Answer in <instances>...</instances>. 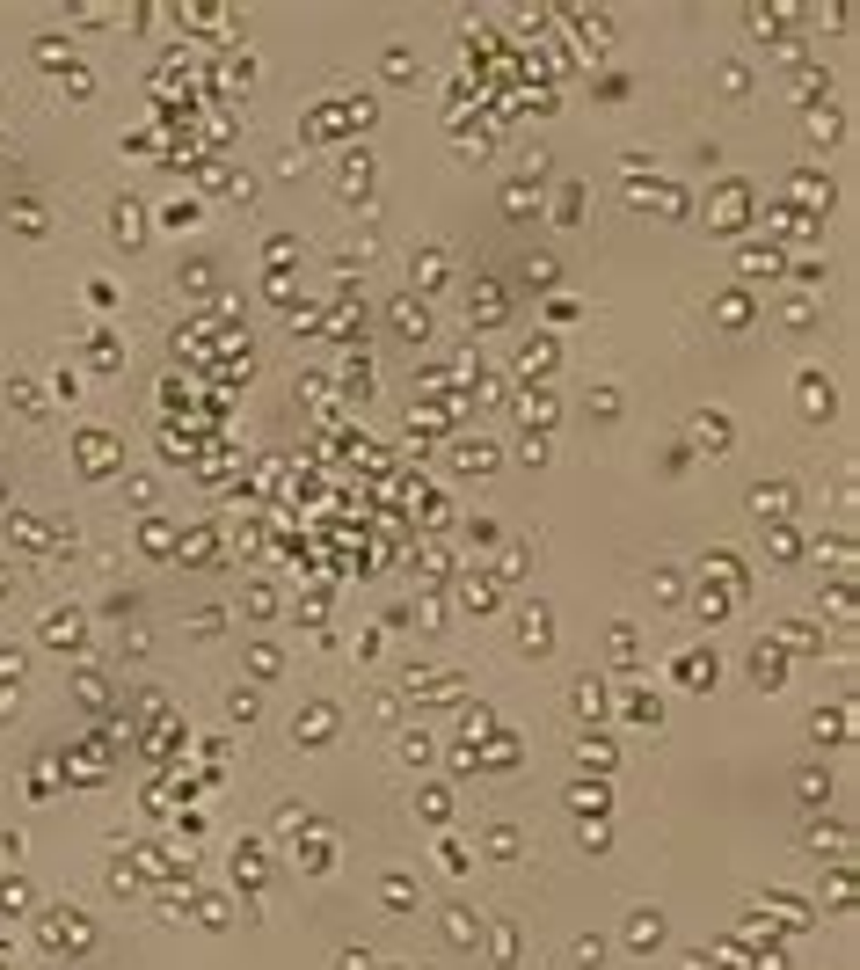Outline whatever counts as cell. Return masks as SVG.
I'll list each match as a JSON object with an SVG mask.
<instances>
[{
	"label": "cell",
	"instance_id": "4",
	"mask_svg": "<svg viewBox=\"0 0 860 970\" xmlns=\"http://www.w3.org/2000/svg\"><path fill=\"white\" fill-rule=\"evenodd\" d=\"M802 409H810V416L831 409V380H824V372H810V380H802Z\"/></svg>",
	"mask_w": 860,
	"mask_h": 970
},
{
	"label": "cell",
	"instance_id": "6",
	"mask_svg": "<svg viewBox=\"0 0 860 970\" xmlns=\"http://www.w3.org/2000/svg\"><path fill=\"white\" fill-rule=\"evenodd\" d=\"M329 730H336V708H306V744H329Z\"/></svg>",
	"mask_w": 860,
	"mask_h": 970
},
{
	"label": "cell",
	"instance_id": "2",
	"mask_svg": "<svg viewBox=\"0 0 860 970\" xmlns=\"http://www.w3.org/2000/svg\"><path fill=\"white\" fill-rule=\"evenodd\" d=\"M518 642H525V650H547V642H555V628H547V606H525V620H518Z\"/></svg>",
	"mask_w": 860,
	"mask_h": 970
},
{
	"label": "cell",
	"instance_id": "8",
	"mask_svg": "<svg viewBox=\"0 0 860 970\" xmlns=\"http://www.w3.org/2000/svg\"><path fill=\"white\" fill-rule=\"evenodd\" d=\"M44 642H81V613H51V628H44Z\"/></svg>",
	"mask_w": 860,
	"mask_h": 970
},
{
	"label": "cell",
	"instance_id": "5",
	"mask_svg": "<svg viewBox=\"0 0 860 970\" xmlns=\"http://www.w3.org/2000/svg\"><path fill=\"white\" fill-rule=\"evenodd\" d=\"M474 934H481V920H474V912H460V905H452V912H445V941H474Z\"/></svg>",
	"mask_w": 860,
	"mask_h": 970
},
{
	"label": "cell",
	"instance_id": "9",
	"mask_svg": "<svg viewBox=\"0 0 860 970\" xmlns=\"http://www.w3.org/2000/svg\"><path fill=\"white\" fill-rule=\"evenodd\" d=\"M489 853H496V861H511V853H518V832H511V825H496V832H489Z\"/></svg>",
	"mask_w": 860,
	"mask_h": 970
},
{
	"label": "cell",
	"instance_id": "11",
	"mask_svg": "<svg viewBox=\"0 0 860 970\" xmlns=\"http://www.w3.org/2000/svg\"><path fill=\"white\" fill-rule=\"evenodd\" d=\"M751 671H759V686H780V657H766V650L751 657Z\"/></svg>",
	"mask_w": 860,
	"mask_h": 970
},
{
	"label": "cell",
	"instance_id": "1",
	"mask_svg": "<svg viewBox=\"0 0 860 970\" xmlns=\"http://www.w3.org/2000/svg\"><path fill=\"white\" fill-rule=\"evenodd\" d=\"M627 941H634V948H657V941H664V920H657L649 905H634V912H627Z\"/></svg>",
	"mask_w": 860,
	"mask_h": 970
},
{
	"label": "cell",
	"instance_id": "3",
	"mask_svg": "<svg viewBox=\"0 0 860 970\" xmlns=\"http://www.w3.org/2000/svg\"><path fill=\"white\" fill-rule=\"evenodd\" d=\"M569 802H576V810H606L613 795H606V781H576V788H569Z\"/></svg>",
	"mask_w": 860,
	"mask_h": 970
},
{
	"label": "cell",
	"instance_id": "7",
	"mask_svg": "<svg viewBox=\"0 0 860 970\" xmlns=\"http://www.w3.org/2000/svg\"><path fill=\"white\" fill-rule=\"evenodd\" d=\"M751 504H759V518H766V511L780 518V511H787V481H773V489H751Z\"/></svg>",
	"mask_w": 860,
	"mask_h": 970
},
{
	"label": "cell",
	"instance_id": "10",
	"mask_svg": "<svg viewBox=\"0 0 860 970\" xmlns=\"http://www.w3.org/2000/svg\"><path fill=\"white\" fill-rule=\"evenodd\" d=\"M598 956H606V941H598V934H583V941H576V963H583V970H598Z\"/></svg>",
	"mask_w": 860,
	"mask_h": 970
}]
</instances>
